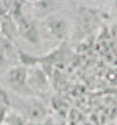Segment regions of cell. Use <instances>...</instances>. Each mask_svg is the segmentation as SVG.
Masks as SVG:
<instances>
[{
    "label": "cell",
    "instance_id": "obj_9",
    "mask_svg": "<svg viewBox=\"0 0 117 125\" xmlns=\"http://www.w3.org/2000/svg\"><path fill=\"white\" fill-rule=\"evenodd\" d=\"M3 121L5 125H25V119L17 112H7Z\"/></svg>",
    "mask_w": 117,
    "mask_h": 125
},
{
    "label": "cell",
    "instance_id": "obj_6",
    "mask_svg": "<svg viewBox=\"0 0 117 125\" xmlns=\"http://www.w3.org/2000/svg\"><path fill=\"white\" fill-rule=\"evenodd\" d=\"M33 13L40 20H47L49 16L53 15V10L57 7L56 1H47V0H39L33 1Z\"/></svg>",
    "mask_w": 117,
    "mask_h": 125
},
{
    "label": "cell",
    "instance_id": "obj_10",
    "mask_svg": "<svg viewBox=\"0 0 117 125\" xmlns=\"http://www.w3.org/2000/svg\"><path fill=\"white\" fill-rule=\"evenodd\" d=\"M11 6H13V1H0V17L1 18L9 16Z\"/></svg>",
    "mask_w": 117,
    "mask_h": 125
},
{
    "label": "cell",
    "instance_id": "obj_1",
    "mask_svg": "<svg viewBox=\"0 0 117 125\" xmlns=\"http://www.w3.org/2000/svg\"><path fill=\"white\" fill-rule=\"evenodd\" d=\"M29 69L23 66H13L6 73V82L16 93H27L31 89L27 85Z\"/></svg>",
    "mask_w": 117,
    "mask_h": 125
},
{
    "label": "cell",
    "instance_id": "obj_5",
    "mask_svg": "<svg viewBox=\"0 0 117 125\" xmlns=\"http://www.w3.org/2000/svg\"><path fill=\"white\" fill-rule=\"evenodd\" d=\"M27 85L31 90H46L48 86L46 72H43V69L39 67L30 68L27 72Z\"/></svg>",
    "mask_w": 117,
    "mask_h": 125
},
{
    "label": "cell",
    "instance_id": "obj_4",
    "mask_svg": "<svg viewBox=\"0 0 117 125\" xmlns=\"http://www.w3.org/2000/svg\"><path fill=\"white\" fill-rule=\"evenodd\" d=\"M46 25L49 33L53 38L59 40H63L68 32V24L67 21L64 17H60L58 15H51L46 20Z\"/></svg>",
    "mask_w": 117,
    "mask_h": 125
},
{
    "label": "cell",
    "instance_id": "obj_12",
    "mask_svg": "<svg viewBox=\"0 0 117 125\" xmlns=\"http://www.w3.org/2000/svg\"><path fill=\"white\" fill-rule=\"evenodd\" d=\"M1 25H2V18L0 17V34H1Z\"/></svg>",
    "mask_w": 117,
    "mask_h": 125
},
{
    "label": "cell",
    "instance_id": "obj_7",
    "mask_svg": "<svg viewBox=\"0 0 117 125\" xmlns=\"http://www.w3.org/2000/svg\"><path fill=\"white\" fill-rule=\"evenodd\" d=\"M96 21H97L96 15L91 10H82L78 13L77 16V30L81 33L86 34L94 27Z\"/></svg>",
    "mask_w": 117,
    "mask_h": 125
},
{
    "label": "cell",
    "instance_id": "obj_3",
    "mask_svg": "<svg viewBox=\"0 0 117 125\" xmlns=\"http://www.w3.org/2000/svg\"><path fill=\"white\" fill-rule=\"evenodd\" d=\"M23 114L33 122H40L47 116V109L39 99H27L24 105Z\"/></svg>",
    "mask_w": 117,
    "mask_h": 125
},
{
    "label": "cell",
    "instance_id": "obj_8",
    "mask_svg": "<svg viewBox=\"0 0 117 125\" xmlns=\"http://www.w3.org/2000/svg\"><path fill=\"white\" fill-rule=\"evenodd\" d=\"M18 60H20L21 65L27 69L36 67L38 62H41L40 58L32 56V55H30V53L23 51L22 49H18Z\"/></svg>",
    "mask_w": 117,
    "mask_h": 125
},
{
    "label": "cell",
    "instance_id": "obj_11",
    "mask_svg": "<svg viewBox=\"0 0 117 125\" xmlns=\"http://www.w3.org/2000/svg\"><path fill=\"white\" fill-rule=\"evenodd\" d=\"M8 64H9V62H8V59H7L6 53H5L3 49L1 48V46H0V67L3 68V67H6Z\"/></svg>",
    "mask_w": 117,
    "mask_h": 125
},
{
    "label": "cell",
    "instance_id": "obj_2",
    "mask_svg": "<svg viewBox=\"0 0 117 125\" xmlns=\"http://www.w3.org/2000/svg\"><path fill=\"white\" fill-rule=\"evenodd\" d=\"M14 21V20H13ZM18 30V34L21 36H23L25 40H27L29 42L35 44L39 42V34H38V30H36L35 24L32 21L27 20L25 16H21L20 18L14 21Z\"/></svg>",
    "mask_w": 117,
    "mask_h": 125
}]
</instances>
